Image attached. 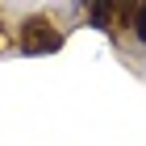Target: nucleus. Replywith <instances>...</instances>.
I'll use <instances>...</instances> for the list:
<instances>
[{
  "mask_svg": "<svg viewBox=\"0 0 146 146\" xmlns=\"http://www.w3.org/2000/svg\"><path fill=\"white\" fill-rule=\"evenodd\" d=\"M58 42L63 38H58V29L50 21H29L21 29V50L25 54H50V50H58Z\"/></svg>",
  "mask_w": 146,
  "mask_h": 146,
  "instance_id": "obj_1",
  "label": "nucleus"
},
{
  "mask_svg": "<svg viewBox=\"0 0 146 146\" xmlns=\"http://www.w3.org/2000/svg\"><path fill=\"white\" fill-rule=\"evenodd\" d=\"M134 34H138V42H146V4L134 9Z\"/></svg>",
  "mask_w": 146,
  "mask_h": 146,
  "instance_id": "obj_2",
  "label": "nucleus"
},
{
  "mask_svg": "<svg viewBox=\"0 0 146 146\" xmlns=\"http://www.w3.org/2000/svg\"><path fill=\"white\" fill-rule=\"evenodd\" d=\"M109 13H113V9H109V4H96V9H92V17H96V21H100V25H104V21H109Z\"/></svg>",
  "mask_w": 146,
  "mask_h": 146,
  "instance_id": "obj_3",
  "label": "nucleus"
}]
</instances>
